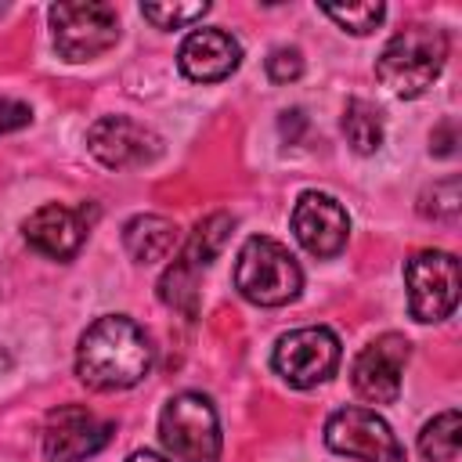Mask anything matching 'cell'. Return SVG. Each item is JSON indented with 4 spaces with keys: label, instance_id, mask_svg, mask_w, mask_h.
Here are the masks:
<instances>
[{
    "label": "cell",
    "instance_id": "cell-1",
    "mask_svg": "<svg viewBox=\"0 0 462 462\" xmlns=\"http://www.w3.org/2000/svg\"><path fill=\"white\" fill-rule=\"evenodd\" d=\"M155 350L144 328L123 314H105L97 318L76 346V375L83 386L112 393V390H130L152 372Z\"/></svg>",
    "mask_w": 462,
    "mask_h": 462
},
{
    "label": "cell",
    "instance_id": "cell-2",
    "mask_svg": "<svg viewBox=\"0 0 462 462\" xmlns=\"http://www.w3.org/2000/svg\"><path fill=\"white\" fill-rule=\"evenodd\" d=\"M448 61V36L437 25H408L397 29L383 54L375 58V76L379 83L397 94V97H419L433 87Z\"/></svg>",
    "mask_w": 462,
    "mask_h": 462
},
{
    "label": "cell",
    "instance_id": "cell-3",
    "mask_svg": "<svg viewBox=\"0 0 462 462\" xmlns=\"http://www.w3.org/2000/svg\"><path fill=\"white\" fill-rule=\"evenodd\" d=\"M235 289L256 307H282V303H292L300 296L303 271L282 242L253 235V238H245V245L238 253Z\"/></svg>",
    "mask_w": 462,
    "mask_h": 462
},
{
    "label": "cell",
    "instance_id": "cell-4",
    "mask_svg": "<svg viewBox=\"0 0 462 462\" xmlns=\"http://www.w3.org/2000/svg\"><path fill=\"white\" fill-rule=\"evenodd\" d=\"M159 440L177 462H217L220 458V422L217 408L202 393H177L159 415Z\"/></svg>",
    "mask_w": 462,
    "mask_h": 462
},
{
    "label": "cell",
    "instance_id": "cell-5",
    "mask_svg": "<svg viewBox=\"0 0 462 462\" xmlns=\"http://www.w3.org/2000/svg\"><path fill=\"white\" fill-rule=\"evenodd\" d=\"M54 47L65 61H90L116 47L119 40V14L112 4L101 0H76V4H54L47 11Z\"/></svg>",
    "mask_w": 462,
    "mask_h": 462
},
{
    "label": "cell",
    "instance_id": "cell-6",
    "mask_svg": "<svg viewBox=\"0 0 462 462\" xmlns=\"http://www.w3.org/2000/svg\"><path fill=\"white\" fill-rule=\"evenodd\" d=\"M404 282H408V310L415 321H444L458 307V260L444 249H422L411 260H404Z\"/></svg>",
    "mask_w": 462,
    "mask_h": 462
},
{
    "label": "cell",
    "instance_id": "cell-7",
    "mask_svg": "<svg viewBox=\"0 0 462 462\" xmlns=\"http://www.w3.org/2000/svg\"><path fill=\"white\" fill-rule=\"evenodd\" d=\"M271 365L289 386L310 390V386H318V383L336 375V368H339V339L325 325L292 328V332L278 336Z\"/></svg>",
    "mask_w": 462,
    "mask_h": 462
},
{
    "label": "cell",
    "instance_id": "cell-8",
    "mask_svg": "<svg viewBox=\"0 0 462 462\" xmlns=\"http://www.w3.org/2000/svg\"><path fill=\"white\" fill-rule=\"evenodd\" d=\"M325 444L336 455L361 458V462H408L390 422L383 415H375L372 408H361V404H346V408L328 415Z\"/></svg>",
    "mask_w": 462,
    "mask_h": 462
},
{
    "label": "cell",
    "instance_id": "cell-9",
    "mask_svg": "<svg viewBox=\"0 0 462 462\" xmlns=\"http://www.w3.org/2000/svg\"><path fill=\"white\" fill-rule=\"evenodd\" d=\"M87 148L108 170H134L162 155V137L130 116H101L87 130Z\"/></svg>",
    "mask_w": 462,
    "mask_h": 462
},
{
    "label": "cell",
    "instance_id": "cell-10",
    "mask_svg": "<svg viewBox=\"0 0 462 462\" xmlns=\"http://www.w3.org/2000/svg\"><path fill=\"white\" fill-rule=\"evenodd\" d=\"M112 440V422L97 419L87 404H58L43 422L47 462H87Z\"/></svg>",
    "mask_w": 462,
    "mask_h": 462
},
{
    "label": "cell",
    "instance_id": "cell-11",
    "mask_svg": "<svg viewBox=\"0 0 462 462\" xmlns=\"http://www.w3.org/2000/svg\"><path fill=\"white\" fill-rule=\"evenodd\" d=\"M411 357V343L397 332H386L372 339L350 368V386L368 404H393L401 393V372Z\"/></svg>",
    "mask_w": 462,
    "mask_h": 462
},
{
    "label": "cell",
    "instance_id": "cell-12",
    "mask_svg": "<svg viewBox=\"0 0 462 462\" xmlns=\"http://www.w3.org/2000/svg\"><path fill=\"white\" fill-rule=\"evenodd\" d=\"M94 217H97V209L87 213V206L72 209V206H61V202H47V206H40L36 213L25 217L22 235L36 253H43L51 260H69V256L79 253Z\"/></svg>",
    "mask_w": 462,
    "mask_h": 462
},
{
    "label": "cell",
    "instance_id": "cell-13",
    "mask_svg": "<svg viewBox=\"0 0 462 462\" xmlns=\"http://www.w3.org/2000/svg\"><path fill=\"white\" fill-rule=\"evenodd\" d=\"M292 231L310 256L328 260L346 245L350 217L339 206V199H332L325 191H303L292 206Z\"/></svg>",
    "mask_w": 462,
    "mask_h": 462
},
{
    "label": "cell",
    "instance_id": "cell-14",
    "mask_svg": "<svg viewBox=\"0 0 462 462\" xmlns=\"http://www.w3.org/2000/svg\"><path fill=\"white\" fill-rule=\"evenodd\" d=\"M177 65L195 83H220L242 65V43L224 29H195L180 43Z\"/></svg>",
    "mask_w": 462,
    "mask_h": 462
},
{
    "label": "cell",
    "instance_id": "cell-15",
    "mask_svg": "<svg viewBox=\"0 0 462 462\" xmlns=\"http://www.w3.org/2000/svg\"><path fill=\"white\" fill-rule=\"evenodd\" d=\"M123 249L137 263H159L177 249V224L159 213H141L123 227Z\"/></svg>",
    "mask_w": 462,
    "mask_h": 462
},
{
    "label": "cell",
    "instance_id": "cell-16",
    "mask_svg": "<svg viewBox=\"0 0 462 462\" xmlns=\"http://www.w3.org/2000/svg\"><path fill=\"white\" fill-rule=\"evenodd\" d=\"M231 227H235V217H231V213H209L206 220L195 224V231L188 235V242H184V249H180L177 260H180L184 267H191V271L202 274V271L213 263V256L224 249Z\"/></svg>",
    "mask_w": 462,
    "mask_h": 462
},
{
    "label": "cell",
    "instance_id": "cell-17",
    "mask_svg": "<svg viewBox=\"0 0 462 462\" xmlns=\"http://www.w3.org/2000/svg\"><path fill=\"white\" fill-rule=\"evenodd\" d=\"M343 137L361 155L379 152V144H383V112L365 97H350L346 108H343Z\"/></svg>",
    "mask_w": 462,
    "mask_h": 462
},
{
    "label": "cell",
    "instance_id": "cell-18",
    "mask_svg": "<svg viewBox=\"0 0 462 462\" xmlns=\"http://www.w3.org/2000/svg\"><path fill=\"white\" fill-rule=\"evenodd\" d=\"M462 422H458V411L448 408L440 415H433L422 433H419V451L426 462H455L458 458V448H462V437H458Z\"/></svg>",
    "mask_w": 462,
    "mask_h": 462
},
{
    "label": "cell",
    "instance_id": "cell-19",
    "mask_svg": "<svg viewBox=\"0 0 462 462\" xmlns=\"http://www.w3.org/2000/svg\"><path fill=\"white\" fill-rule=\"evenodd\" d=\"M159 300L166 307L195 318V307H199V271H191L180 260H173L166 267V274L159 278Z\"/></svg>",
    "mask_w": 462,
    "mask_h": 462
},
{
    "label": "cell",
    "instance_id": "cell-20",
    "mask_svg": "<svg viewBox=\"0 0 462 462\" xmlns=\"http://www.w3.org/2000/svg\"><path fill=\"white\" fill-rule=\"evenodd\" d=\"M321 11L339 25V29H346V32H354V36H368L379 22H383V14H386V7L375 0H365V4H321Z\"/></svg>",
    "mask_w": 462,
    "mask_h": 462
},
{
    "label": "cell",
    "instance_id": "cell-21",
    "mask_svg": "<svg viewBox=\"0 0 462 462\" xmlns=\"http://www.w3.org/2000/svg\"><path fill=\"white\" fill-rule=\"evenodd\" d=\"M458 209H462V188H458V177H444L437 180L433 188H426L419 195V213L422 217H433V220H458Z\"/></svg>",
    "mask_w": 462,
    "mask_h": 462
},
{
    "label": "cell",
    "instance_id": "cell-22",
    "mask_svg": "<svg viewBox=\"0 0 462 462\" xmlns=\"http://www.w3.org/2000/svg\"><path fill=\"white\" fill-rule=\"evenodd\" d=\"M206 11H209L206 0H199V4H141V14L159 29H184V25L199 22Z\"/></svg>",
    "mask_w": 462,
    "mask_h": 462
},
{
    "label": "cell",
    "instance_id": "cell-23",
    "mask_svg": "<svg viewBox=\"0 0 462 462\" xmlns=\"http://www.w3.org/2000/svg\"><path fill=\"white\" fill-rule=\"evenodd\" d=\"M303 76V54L296 47H274L267 54V79L271 83H292Z\"/></svg>",
    "mask_w": 462,
    "mask_h": 462
},
{
    "label": "cell",
    "instance_id": "cell-24",
    "mask_svg": "<svg viewBox=\"0 0 462 462\" xmlns=\"http://www.w3.org/2000/svg\"><path fill=\"white\" fill-rule=\"evenodd\" d=\"M32 119V108L25 101H14V97H0V134H11V130H22L29 126Z\"/></svg>",
    "mask_w": 462,
    "mask_h": 462
},
{
    "label": "cell",
    "instance_id": "cell-25",
    "mask_svg": "<svg viewBox=\"0 0 462 462\" xmlns=\"http://www.w3.org/2000/svg\"><path fill=\"white\" fill-rule=\"evenodd\" d=\"M433 152L437 155H451L455 152V123H440L433 130Z\"/></svg>",
    "mask_w": 462,
    "mask_h": 462
},
{
    "label": "cell",
    "instance_id": "cell-26",
    "mask_svg": "<svg viewBox=\"0 0 462 462\" xmlns=\"http://www.w3.org/2000/svg\"><path fill=\"white\" fill-rule=\"evenodd\" d=\"M126 462H170V458H162V455H155V451H148V448H144V451H134Z\"/></svg>",
    "mask_w": 462,
    "mask_h": 462
}]
</instances>
